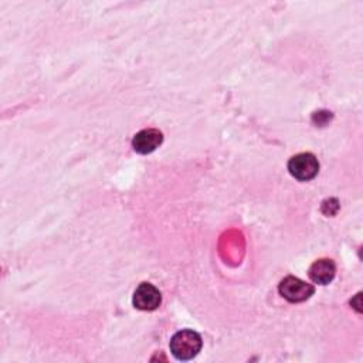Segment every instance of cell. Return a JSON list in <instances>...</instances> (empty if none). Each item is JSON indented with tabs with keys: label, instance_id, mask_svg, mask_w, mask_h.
Returning a JSON list of instances; mask_svg holds the SVG:
<instances>
[{
	"label": "cell",
	"instance_id": "obj_1",
	"mask_svg": "<svg viewBox=\"0 0 363 363\" xmlns=\"http://www.w3.org/2000/svg\"><path fill=\"white\" fill-rule=\"evenodd\" d=\"M201 336L193 329H182L170 339V352L177 360H190L200 352Z\"/></svg>",
	"mask_w": 363,
	"mask_h": 363
},
{
	"label": "cell",
	"instance_id": "obj_2",
	"mask_svg": "<svg viewBox=\"0 0 363 363\" xmlns=\"http://www.w3.org/2000/svg\"><path fill=\"white\" fill-rule=\"evenodd\" d=\"M278 291L286 301L292 303H298L309 299L313 295L315 288L312 284H308L296 277L288 275L279 282Z\"/></svg>",
	"mask_w": 363,
	"mask_h": 363
},
{
	"label": "cell",
	"instance_id": "obj_3",
	"mask_svg": "<svg viewBox=\"0 0 363 363\" xmlns=\"http://www.w3.org/2000/svg\"><path fill=\"white\" fill-rule=\"evenodd\" d=\"M288 170L296 180L308 182L318 174L319 162L312 153H298L289 159Z\"/></svg>",
	"mask_w": 363,
	"mask_h": 363
},
{
	"label": "cell",
	"instance_id": "obj_4",
	"mask_svg": "<svg viewBox=\"0 0 363 363\" xmlns=\"http://www.w3.org/2000/svg\"><path fill=\"white\" fill-rule=\"evenodd\" d=\"M160 302L162 295L159 289L149 282H142L133 292L132 303L139 311H155Z\"/></svg>",
	"mask_w": 363,
	"mask_h": 363
},
{
	"label": "cell",
	"instance_id": "obj_5",
	"mask_svg": "<svg viewBox=\"0 0 363 363\" xmlns=\"http://www.w3.org/2000/svg\"><path fill=\"white\" fill-rule=\"evenodd\" d=\"M163 142V135L159 129L149 128L138 132L132 139V147L140 155H147L156 150Z\"/></svg>",
	"mask_w": 363,
	"mask_h": 363
},
{
	"label": "cell",
	"instance_id": "obj_6",
	"mask_svg": "<svg viewBox=\"0 0 363 363\" xmlns=\"http://www.w3.org/2000/svg\"><path fill=\"white\" fill-rule=\"evenodd\" d=\"M336 272L335 262L329 258H320L316 259L311 268H309V278L319 285H326L329 284Z\"/></svg>",
	"mask_w": 363,
	"mask_h": 363
}]
</instances>
